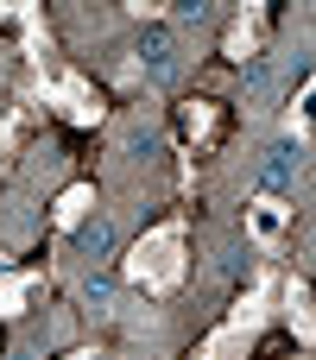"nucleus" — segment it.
I'll list each match as a JSON object with an SVG mask.
<instances>
[{
	"label": "nucleus",
	"mask_w": 316,
	"mask_h": 360,
	"mask_svg": "<svg viewBox=\"0 0 316 360\" xmlns=\"http://www.w3.org/2000/svg\"><path fill=\"white\" fill-rule=\"evenodd\" d=\"M120 278H127V285H139V291H152V297L177 291V285H184V215H171V221L146 228V234H139V247L127 253Z\"/></svg>",
	"instance_id": "f257e3e1"
},
{
	"label": "nucleus",
	"mask_w": 316,
	"mask_h": 360,
	"mask_svg": "<svg viewBox=\"0 0 316 360\" xmlns=\"http://www.w3.org/2000/svg\"><path fill=\"white\" fill-rule=\"evenodd\" d=\"M266 304H272V285L260 278L241 304H234V316L203 342V354L196 360H247V348H253V335H260V323H266Z\"/></svg>",
	"instance_id": "f03ea898"
},
{
	"label": "nucleus",
	"mask_w": 316,
	"mask_h": 360,
	"mask_svg": "<svg viewBox=\"0 0 316 360\" xmlns=\"http://www.w3.org/2000/svg\"><path fill=\"white\" fill-rule=\"evenodd\" d=\"M38 95H44V108H63L76 127H95V120L108 114V108H101V95H95L82 76H70V70H63V76H38Z\"/></svg>",
	"instance_id": "7ed1b4c3"
},
{
	"label": "nucleus",
	"mask_w": 316,
	"mask_h": 360,
	"mask_svg": "<svg viewBox=\"0 0 316 360\" xmlns=\"http://www.w3.org/2000/svg\"><path fill=\"white\" fill-rule=\"evenodd\" d=\"M247 221H253V240H260V247L272 253V247L285 240V221H291V209H285L279 196H260V202L247 209Z\"/></svg>",
	"instance_id": "20e7f679"
},
{
	"label": "nucleus",
	"mask_w": 316,
	"mask_h": 360,
	"mask_svg": "<svg viewBox=\"0 0 316 360\" xmlns=\"http://www.w3.org/2000/svg\"><path fill=\"white\" fill-rule=\"evenodd\" d=\"M260 38H266V13H260V6H247V13L234 19V32H228V44H222V51H228L234 63H247V57H260Z\"/></svg>",
	"instance_id": "39448f33"
},
{
	"label": "nucleus",
	"mask_w": 316,
	"mask_h": 360,
	"mask_svg": "<svg viewBox=\"0 0 316 360\" xmlns=\"http://www.w3.org/2000/svg\"><path fill=\"white\" fill-rule=\"evenodd\" d=\"M133 57H139L133 70H146V76H171V70H177V44H171V32H158V25L139 38V51H133Z\"/></svg>",
	"instance_id": "423d86ee"
},
{
	"label": "nucleus",
	"mask_w": 316,
	"mask_h": 360,
	"mask_svg": "<svg viewBox=\"0 0 316 360\" xmlns=\"http://www.w3.org/2000/svg\"><path fill=\"white\" fill-rule=\"evenodd\" d=\"M38 285H44V272H0V316H19Z\"/></svg>",
	"instance_id": "0eeeda50"
},
{
	"label": "nucleus",
	"mask_w": 316,
	"mask_h": 360,
	"mask_svg": "<svg viewBox=\"0 0 316 360\" xmlns=\"http://www.w3.org/2000/svg\"><path fill=\"white\" fill-rule=\"evenodd\" d=\"M89 202H95V190L89 184H70L63 196H57V209H51V221L70 234V228H82V215H89Z\"/></svg>",
	"instance_id": "6e6552de"
},
{
	"label": "nucleus",
	"mask_w": 316,
	"mask_h": 360,
	"mask_svg": "<svg viewBox=\"0 0 316 360\" xmlns=\"http://www.w3.org/2000/svg\"><path fill=\"white\" fill-rule=\"evenodd\" d=\"M298 165H304V146H279V152L266 158V184H272V190H285V184L298 177Z\"/></svg>",
	"instance_id": "1a4fd4ad"
},
{
	"label": "nucleus",
	"mask_w": 316,
	"mask_h": 360,
	"mask_svg": "<svg viewBox=\"0 0 316 360\" xmlns=\"http://www.w3.org/2000/svg\"><path fill=\"white\" fill-rule=\"evenodd\" d=\"M285 304H291L285 316H291L298 342H310V285H304V278H291V285H285Z\"/></svg>",
	"instance_id": "9d476101"
},
{
	"label": "nucleus",
	"mask_w": 316,
	"mask_h": 360,
	"mask_svg": "<svg viewBox=\"0 0 316 360\" xmlns=\"http://www.w3.org/2000/svg\"><path fill=\"white\" fill-rule=\"evenodd\" d=\"M82 253H89V259H108V253H114V221H108V215L82 221Z\"/></svg>",
	"instance_id": "9b49d317"
},
{
	"label": "nucleus",
	"mask_w": 316,
	"mask_h": 360,
	"mask_svg": "<svg viewBox=\"0 0 316 360\" xmlns=\"http://www.w3.org/2000/svg\"><path fill=\"white\" fill-rule=\"evenodd\" d=\"M184 133L203 146V139L215 133V101H184Z\"/></svg>",
	"instance_id": "f8f14e48"
},
{
	"label": "nucleus",
	"mask_w": 316,
	"mask_h": 360,
	"mask_svg": "<svg viewBox=\"0 0 316 360\" xmlns=\"http://www.w3.org/2000/svg\"><path fill=\"white\" fill-rule=\"evenodd\" d=\"M13 133H19V108H0V158L13 152Z\"/></svg>",
	"instance_id": "ddd939ff"
},
{
	"label": "nucleus",
	"mask_w": 316,
	"mask_h": 360,
	"mask_svg": "<svg viewBox=\"0 0 316 360\" xmlns=\"http://www.w3.org/2000/svg\"><path fill=\"white\" fill-rule=\"evenodd\" d=\"M82 297H89V304H108V297H114V278H82Z\"/></svg>",
	"instance_id": "4468645a"
},
{
	"label": "nucleus",
	"mask_w": 316,
	"mask_h": 360,
	"mask_svg": "<svg viewBox=\"0 0 316 360\" xmlns=\"http://www.w3.org/2000/svg\"><path fill=\"white\" fill-rule=\"evenodd\" d=\"M63 360H101V354H95V348H76V354H63Z\"/></svg>",
	"instance_id": "2eb2a0df"
}]
</instances>
